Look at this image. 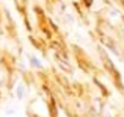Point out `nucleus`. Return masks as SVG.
Instances as JSON below:
<instances>
[{
  "label": "nucleus",
  "instance_id": "f03ea898",
  "mask_svg": "<svg viewBox=\"0 0 124 117\" xmlns=\"http://www.w3.org/2000/svg\"><path fill=\"white\" fill-rule=\"evenodd\" d=\"M30 63H31V66H33L35 69H42V63L38 59L36 56H33V55L30 56Z\"/></svg>",
  "mask_w": 124,
  "mask_h": 117
},
{
  "label": "nucleus",
  "instance_id": "7ed1b4c3",
  "mask_svg": "<svg viewBox=\"0 0 124 117\" xmlns=\"http://www.w3.org/2000/svg\"><path fill=\"white\" fill-rule=\"evenodd\" d=\"M0 84H2V81H0Z\"/></svg>",
  "mask_w": 124,
  "mask_h": 117
},
{
  "label": "nucleus",
  "instance_id": "f257e3e1",
  "mask_svg": "<svg viewBox=\"0 0 124 117\" xmlns=\"http://www.w3.org/2000/svg\"><path fill=\"white\" fill-rule=\"evenodd\" d=\"M25 92H27V91H25V86H24L22 83H19L17 87H16V95H17V98L22 100V98L25 97Z\"/></svg>",
  "mask_w": 124,
  "mask_h": 117
}]
</instances>
